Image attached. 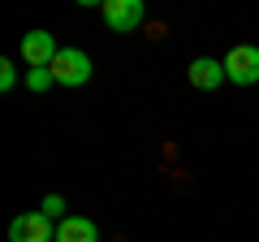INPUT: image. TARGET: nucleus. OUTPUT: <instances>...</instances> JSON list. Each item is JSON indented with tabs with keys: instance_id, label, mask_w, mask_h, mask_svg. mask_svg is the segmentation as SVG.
I'll return each instance as SVG.
<instances>
[{
	"instance_id": "f257e3e1",
	"label": "nucleus",
	"mask_w": 259,
	"mask_h": 242,
	"mask_svg": "<svg viewBox=\"0 0 259 242\" xmlns=\"http://www.w3.org/2000/svg\"><path fill=\"white\" fill-rule=\"evenodd\" d=\"M48 69H52V78H56L61 87H82L87 78H91L95 65H91V56H87L82 48H61V52H56V61H52Z\"/></svg>"
},
{
	"instance_id": "f03ea898",
	"label": "nucleus",
	"mask_w": 259,
	"mask_h": 242,
	"mask_svg": "<svg viewBox=\"0 0 259 242\" xmlns=\"http://www.w3.org/2000/svg\"><path fill=\"white\" fill-rule=\"evenodd\" d=\"M100 13H104V22H108V30L130 35V30H139V26H143V18H147V5H143V0H104Z\"/></svg>"
},
{
	"instance_id": "7ed1b4c3",
	"label": "nucleus",
	"mask_w": 259,
	"mask_h": 242,
	"mask_svg": "<svg viewBox=\"0 0 259 242\" xmlns=\"http://www.w3.org/2000/svg\"><path fill=\"white\" fill-rule=\"evenodd\" d=\"M225 78H229L233 87H250V83H259V48H255V44L233 48V52L225 56Z\"/></svg>"
},
{
	"instance_id": "20e7f679",
	"label": "nucleus",
	"mask_w": 259,
	"mask_h": 242,
	"mask_svg": "<svg viewBox=\"0 0 259 242\" xmlns=\"http://www.w3.org/2000/svg\"><path fill=\"white\" fill-rule=\"evenodd\" d=\"M56 39H52V30H26L22 35V61H26V69H48L56 61Z\"/></svg>"
},
{
	"instance_id": "39448f33",
	"label": "nucleus",
	"mask_w": 259,
	"mask_h": 242,
	"mask_svg": "<svg viewBox=\"0 0 259 242\" xmlns=\"http://www.w3.org/2000/svg\"><path fill=\"white\" fill-rule=\"evenodd\" d=\"M9 242H56V225L44 212H22L9 225Z\"/></svg>"
},
{
	"instance_id": "423d86ee",
	"label": "nucleus",
	"mask_w": 259,
	"mask_h": 242,
	"mask_svg": "<svg viewBox=\"0 0 259 242\" xmlns=\"http://www.w3.org/2000/svg\"><path fill=\"white\" fill-rule=\"evenodd\" d=\"M186 78H190V87H199V91H216V87L225 83V61H212V56H199V61H190Z\"/></svg>"
},
{
	"instance_id": "0eeeda50",
	"label": "nucleus",
	"mask_w": 259,
	"mask_h": 242,
	"mask_svg": "<svg viewBox=\"0 0 259 242\" xmlns=\"http://www.w3.org/2000/svg\"><path fill=\"white\" fill-rule=\"evenodd\" d=\"M56 242H100V229L91 216H65L56 225Z\"/></svg>"
},
{
	"instance_id": "6e6552de",
	"label": "nucleus",
	"mask_w": 259,
	"mask_h": 242,
	"mask_svg": "<svg viewBox=\"0 0 259 242\" xmlns=\"http://www.w3.org/2000/svg\"><path fill=\"white\" fill-rule=\"evenodd\" d=\"M39 212H44L52 225H61V221H65V199H61V195H48L44 204H39Z\"/></svg>"
},
{
	"instance_id": "1a4fd4ad",
	"label": "nucleus",
	"mask_w": 259,
	"mask_h": 242,
	"mask_svg": "<svg viewBox=\"0 0 259 242\" xmlns=\"http://www.w3.org/2000/svg\"><path fill=\"white\" fill-rule=\"evenodd\" d=\"M56 78H52V69H26V87L30 91H48Z\"/></svg>"
},
{
	"instance_id": "9d476101",
	"label": "nucleus",
	"mask_w": 259,
	"mask_h": 242,
	"mask_svg": "<svg viewBox=\"0 0 259 242\" xmlns=\"http://www.w3.org/2000/svg\"><path fill=\"white\" fill-rule=\"evenodd\" d=\"M18 87V69H13V61H0V91H13Z\"/></svg>"
}]
</instances>
